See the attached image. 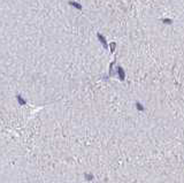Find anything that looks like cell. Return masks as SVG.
Wrapping results in <instances>:
<instances>
[{"mask_svg": "<svg viewBox=\"0 0 184 183\" xmlns=\"http://www.w3.org/2000/svg\"><path fill=\"white\" fill-rule=\"evenodd\" d=\"M163 22H165V23H171V20L166 19V20H163Z\"/></svg>", "mask_w": 184, "mask_h": 183, "instance_id": "2", "label": "cell"}, {"mask_svg": "<svg viewBox=\"0 0 184 183\" xmlns=\"http://www.w3.org/2000/svg\"><path fill=\"white\" fill-rule=\"evenodd\" d=\"M118 75H120V80H124V71H123V69L120 67L118 68Z\"/></svg>", "mask_w": 184, "mask_h": 183, "instance_id": "1", "label": "cell"}]
</instances>
